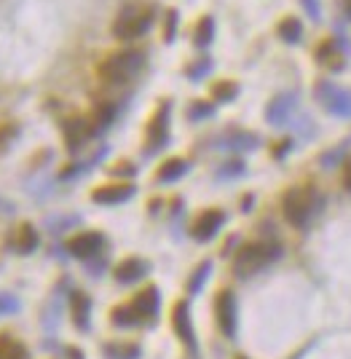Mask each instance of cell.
<instances>
[{
    "instance_id": "obj_1",
    "label": "cell",
    "mask_w": 351,
    "mask_h": 359,
    "mask_svg": "<svg viewBox=\"0 0 351 359\" xmlns=\"http://www.w3.org/2000/svg\"><path fill=\"white\" fill-rule=\"evenodd\" d=\"M156 6L153 3H126L113 22V35L118 40H134L142 38L156 22Z\"/></svg>"
},
{
    "instance_id": "obj_2",
    "label": "cell",
    "mask_w": 351,
    "mask_h": 359,
    "mask_svg": "<svg viewBox=\"0 0 351 359\" xmlns=\"http://www.w3.org/2000/svg\"><path fill=\"white\" fill-rule=\"evenodd\" d=\"M145 68V54L137 49H123V52L110 54L107 59L100 62L97 75L105 81V84H129L132 78L140 75V70Z\"/></svg>"
},
{
    "instance_id": "obj_3",
    "label": "cell",
    "mask_w": 351,
    "mask_h": 359,
    "mask_svg": "<svg viewBox=\"0 0 351 359\" xmlns=\"http://www.w3.org/2000/svg\"><path fill=\"white\" fill-rule=\"evenodd\" d=\"M281 255V247L274 244V241H252V244H244L236 257H233V271L236 276H252L258 271H263L265 266H271L276 257Z\"/></svg>"
},
{
    "instance_id": "obj_4",
    "label": "cell",
    "mask_w": 351,
    "mask_h": 359,
    "mask_svg": "<svg viewBox=\"0 0 351 359\" xmlns=\"http://www.w3.org/2000/svg\"><path fill=\"white\" fill-rule=\"evenodd\" d=\"M316 206V193L309 185H300V188H290L281 199V209H284V217L290 225L303 228L309 225L311 215H314Z\"/></svg>"
},
{
    "instance_id": "obj_5",
    "label": "cell",
    "mask_w": 351,
    "mask_h": 359,
    "mask_svg": "<svg viewBox=\"0 0 351 359\" xmlns=\"http://www.w3.org/2000/svg\"><path fill=\"white\" fill-rule=\"evenodd\" d=\"M314 97H316V102L322 105L330 116L351 119V91L349 89H341V86L330 84V81H319V84L314 86Z\"/></svg>"
},
{
    "instance_id": "obj_6",
    "label": "cell",
    "mask_w": 351,
    "mask_h": 359,
    "mask_svg": "<svg viewBox=\"0 0 351 359\" xmlns=\"http://www.w3.org/2000/svg\"><path fill=\"white\" fill-rule=\"evenodd\" d=\"M169 113H172V102L164 100L156 107L153 119L148 121V129H145V155H156L161 148H166V142H169Z\"/></svg>"
},
{
    "instance_id": "obj_7",
    "label": "cell",
    "mask_w": 351,
    "mask_h": 359,
    "mask_svg": "<svg viewBox=\"0 0 351 359\" xmlns=\"http://www.w3.org/2000/svg\"><path fill=\"white\" fill-rule=\"evenodd\" d=\"M102 247H105V236L100 234V231H84V234H78V236H72L68 241V252L72 257H78V260H91V257H97L102 252Z\"/></svg>"
},
{
    "instance_id": "obj_8",
    "label": "cell",
    "mask_w": 351,
    "mask_h": 359,
    "mask_svg": "<svg viewBox=\"0 0 351 359\" xmlns=\"http://www.w3.org/2000/svg\"><path fill=\"white\" fill-rule=\"evenodd\" d=\"M223 225H226V212L223 209H204L191 225V236L196 241H210L220 234Z\"/></svg>"
},
{
    "instance_id": "obj_9",
    "label": "cell",
    "mask_w": 351,
    "mask_h": 359,
    "mask_svg": "<svg viewBox=\"0 0 351 359\" xmlns=\"http://www.w3.org/2000/svg\"><path fill=\"white\" fill-rule=\"evenodd\" d=\"M214 316L226 338L236 335V298L231 290H220L214 298Z\"/></svg>"
},
{
    "instance_id": "obj_10",
    "label": "cell",
    "mask_w": 351,
    "mask_h": 359,
    "mask_svg": "<svg viewBox=\"0 0 351 359\" xmlns=\"http://www.w3.org/2000/svg\"><path fill=\"white\" fill-rule=\"evenodd\" d=\"M62 137H65L68 151H70V153H78V151L86 145V139L94 137V132H91V123H88V119L75 116V119H68L65 123H62Z\"/></svg>"
},
{
    "instance_id": "obj_11",
    "label": "cell",
    "mask_w": 351,
    "mask_h": 359,
    "mask_svg": "<svg viewBox=\"0 0 351 359\" xmlns=\"http://www.w3.org/2000/svg\"><path fill=\"white\" fill-rule=\"evenodd\" d=\"M137 193V188L132 183H113V185H100L91 190V201L102 206H118L123 201H129Z\"/></svg>"
},
{
    "instance_id": "obj_12",
    "label": "cell",
    "mask_w": 351,
    "mask_h": 359,
    "mask_svg": "<svg viewBox=\"0 0 351 359\" xmlns=\"http://www.w3.org/2000/svg\"><path fill=\"white\" fill-rule=\"evenodd\" d=\"M295 107H298V97L292 94V91H284V94H276L268 107H265V121L271 123V126H284L290 116L295 113Z\"/></svg>"
},
{
    "instance_id": "obj_13",
    "label": "cell",
    "mask_w": 351,
    "mask_h": 359,
    "mask_svg": "<svg viewBox=\"0 0 351 359\" xmlns=\"http://www.w3.org/2000/svg\"><path fill=\"white\" fill-rule=\"evenodd\" d=\"M172 327H175L177 338L185 343L191 351H196V335H194V325H191V308L185 300H177L172 308Z\"/></svg>"
},
{
    "instance_id": "obj_14",
    "label": "cell",
    "mask_w": 351,
    "mask_h": 359,
    "mask_svg": "<svg viewBox=\"0 0 351 359\" xmlns=\"http://www.w3.org/2000/svg\"><path fill=\"white\" fill-rule=\"evenodd\" d=\"M148 271H150V263L148 260H142V257H126V260H121L116 266L113 276H116L118 284H132V282H140Z\"/></svg>"
},
{
    "instance_id": "obj_15",
    "label": "cell",
    "mask_w": 351,
    "mask_h": 359,
    "mask_svg": "<svg viewBox=\"0 0 351 359\" xmlns=\"http://www.w3.org/2000/svg\"><path fill=\"white\" fill-rule=\"evenodd\" d=\"M158 303H161V295H158V287H145V290H140L137 295H134V300H132V308L137 311V316L140 319H153L158 314Z\"/></svg>"
},
{
    "instance_id": "obj_16",
    "label": "cell",
    "mask_w": 351,
    "mask_h": 359,
    "mask_svg": "<svg viewBox=\"0 0 351 359\" xmlns=\"http://www.w3.org/2000/svg\"><path fill=\"white\" fill-rule=\"evenodd\" d=\"M38 244H40V236H38L36 225L33 222H22L17 228V234H14V239H11V247L17 250L19 255H30V252H36Z\"/></svg>"
},
{
    "instance_id": "obj_17",
    "label": "cell",
    "mask_w": 351,
    "mask_h": 359,
    "mask_svg": "<svg viewBox=\"0 0 351 359\" xmlns=\"http://www.w3.org/2000/svg\"><path fill=\"white\" fill-rule=\"evenodd\" d=\"M70 314H72V325L78 327V330H88V316H91V298H88L86 292H72Z\"/></svg>"
},
{
    "instance_id": "obj_18",
    "label": "cell",
    "mask_w": 351,
    "mask_h": 359,
    "mask_svg": "<svg viewBox=\"0 0 351 359\" xmlns=\"http://www.w3.org/2000/svg\"><path fill=\"white\" fill-rule=\"evenodd\" d=\"M191 171V161L185 158H166L156 171V180L158 183H177L180 177H185Z\"/></svg>"
},
{
    "instance_id": "obj_19",
    "label": "cell",
    "mask_w": 351,
    "mask_h": 359,
    "mask_svg": "<svg viewBox=\"0 0 351 359\" xmlns=\"http://www.w3.org/2000/svg\"><path fill=\"white\" fill-rule=\"evenodd\" d=\"M316 62H319V65H325L327 70H333V72L346 68L343 54L338 52V40H327V43H322V46L316 49Z\"/></svg>"
},
{
    "instance_id": "obj_20",
    "label": "cell",
    "mask_w": 351,
    "mask_h": 359,
    "mask_svg": "<svg viewBox=\"0 0 351 359\" xmlns=\"http://www.w3.org/2000/svg\"><path fill=\"white\" fill-rule=\"evenodd\" d=\"M113 121H116V105L113 102H97V107H94V113H91L88 123H91V132H94V135H102Z\"/></svg>"
},
{
    "instance_id": "obj_21",
    "label": "cell",
    "mask_w": 351,
    "mask_h": 359,
    "mask_svg": "<svg viewBox=\"0 0 351 359\" xmlns=\"http://www.w3.org/2000/svg\"><path fill=\"white\" fill-rule=\"evenodd\" d=\"M223 142H226L223 148H231V151H255L260 145V137L252 135V132H244V129H233L226 135Z\"/></svg>"
},
{
    "instance_id": "obj_22",
    "label": "cell",
    "mask_w": 351,
    "mask_h": 359,
    "mask_svg": "<svg viewBox=\"0 0 351 359\" xmlns=\"http://www.w3.org/2000/svg\"><path fill=\"white\" fill-rule=\"evenodd\" d=\"M276 35H279L284 43H300V38H303V22L298 17H284L279 22V27H276Z\"/></svg>"
},
{
    "instance_id": "obj_23",
    "label": "cell",
    "mask_w": 351,
    "mask_h": 359,
    "mask_svg": "<svg viewBox=\"0 0 351 359\" xmlns=\"http://www.w3.org/2000/svg\"><path fill=\"white\" fill-rule=\"evenodd\" d=\"M27 346L22 341H17L14 335H8V333H3L0 335V359H27Z\"/></svg>"
},
{
    "instance_id": "obj_24",
    "label": "cell",
    "mask_w": 351,
    "mask_h": 359,
    "mask_svg": "<svg viewBox=\"0 0 351 359\" xmlns=\"http://www.w3.org/2000/svg\"><path fill=\"white\" fill-rule=\"evenodd\" d=\"M212 40H214V17H201L198 19V24H196L194 30V46L196 49H207Z\"/></svg>"
},
{
    "instance_id": "obj_25",
    "label": "cell",
    "mask_w": 351,
    "mask_h": 359,
    "mask_svg": "<svg viewBox=\"0 0 351 359\" xmlns=\"http://www.w3.org/2000/svg\"><path fill=\"white\" fill-rule=\"evenodd\" d=\"M239 84L236 81H217V84L212 86V102H217V105H228L233 102L236 97H239Z\"/></svg>"
},
{
    "instance_id": "obj_26",
    "label": "cell",
    "mask_w": 351,
    "mask_h": 359,
    "mask_svg": "<svg viewBox=\"0 0 351 359\" xmlns=\"http://www.w3.org/2000/svg\"><path fill=\"white\" fill-rule=\"evenodd\" d=\"M105 354L110 359H140V346L137 343H107Z\"/></svg>"
},
{
    "instance_id": "obj_27",
    "label": "cell",
    "mask_w": 351,
    "mask_h": 359,
    "mask_svg": "<svg viewBox=\"0 0 351 359\" xmlns=\"http://www.w3.org/2000/svg\"><path fill=\"white\" fill-rule=\"evenodd\" d=\"M110 322L116 327H134L137 322H140V316H137V311L132 308V303L129 306H116L113 311H110Z\"/></svg>"
},
{
    "instance_id": "obj_28",
    "label": "cell",
    "mask_w": 351,
    "mask_h": 359,
    "mask_svg": "<svg viewBox=\"0 0 351 359\" xmlns=\"http://www.w3.org/2000/svg\"><path fill=\"white\" fill-rule=\"evenodd\" d=\"M212 68H214V62H212L210 56H198V59H194V62L185 68V75H188L194 84H198V81H204V78L210 75Z\"/></svg>"
},
{
    "instance_id": "obj_29",
    "label": "cell",
    "mask_w": 351,
    "mask_h": 359,
    "mask_svg": "<svg viewBox=\"0 0 351 359\" xmlns=\"http://www.w3.org/2000/svg\"><path fill=\"white\" fill-rule=\"evenodd\" d=\"M19 123H0V155H6L11 151V145L17 142L19 137Z\"/></svg>"
},
{
    "instance_id": "obj_30",
    "label": "cell",
    "mask_w": 351,
    "mask_h": 359,
    "mask_svg": "<svg viewBox=\"0 0 351 359\" xmlns=\"http://www.w3.org/2000/svg\"><path fill=\"white\" fill-rule=\"evenodd\" d=\"M210 274H212V263H210V260L198 263V268L194 271V276L188 279V292H191V295H196V292L204 287V282L210 279Z\"/></svg>"
},
{
    "instance_id": "obj_31",
    "label": "cell",
    "mask_w": 351,
    "mask_h": 359,
    "mask_svg": "<svg viewBox=\"0 0 351 359\" xmlns=\"http://www.w3.org/2000/svg\"><path fill=\"white\" fill-rule=\"evenodd\" d=\"M188 121H204V119H212L214 116V102H204V100H196V102H191V107H188Z\"/></svg>"
},
{
    "instance_id": "obj_32",
    "label": "cell",
    "mask_w": 351,
    "mask_h": 359,
    "mask_svg": "<svg viewBox=\"0 0 351 359\" xmlns=\"http://www.w3.org/2000/svg\"><path fill=\"white\" fill-rule=\"evenodd\" d=\"M177 24H180V11L177 8H166V17H164V40L166 43H175Z\"/></svg>"
},
{
    "instance_id": "obj_33",
    "label": "cell",
    "mask_w": 351,
    "mask_h": 359,
    "mask_svg": "<svg viewBox=\"0 0 351 359\" xmlns=\"http://www.w3.org/2000/svg\"><path fill=\"white\" fill-rule=\"evenodd\" d=\"M247 171L244 161H239V158H233V161H226L220 169H217V177L220 180H228V177H242Z\"/></svg>"
},
{
    "instance_id": "obj_34",
    "label": "cell",
    "mask_w": 351,
    "mask_h": 359,
    "mask_svg": "<svg viewBox=\"0 0 351 359\" xmlns=\"http://www.w3.org/2000/svg\"><path fill=\"white\" fill-rule=\"evenodd\" d=\"M110 174L113 177H134L137 174V167L132 161H118L116 167H110Z\"/></svg>"
},
{
    "instance_id": "obj_35",
    "label": "cell",
    "mask_w": 351,
    "mask_h": 359,
    "mask_svg": "<svg viewBox=\"0 0 351 359\" xmlns=\"http://www.w3.org/2000/svg\"><path fill=\"white\" fill-rule=\"evenodd\" d=\"M292 148H295V139H279V142H276V145H274V148H271V155H274V158H284V155L290 153V151H292Z\"/></svg>"
},
{
    "instance_id": "obj_36",
    "label": "cell",
    "mask_w": 351,
    "mask_h": 359,
    "mask_svg": "<svg viewBox=\"0 0 351 359\" xmlns=\"http://www.w3.org/2000/svg\"><path fill=\"white\" fill-rule=\"evenodd\" d=\"M300 6L306 8V14L314 19V22L322 19V6H319V0H300Z\"/></svg>"
},
{
    "instance_id": "obj_37",
    "label": "cell",
    "mask_w": 351,
    "mask_h": 359,
    "mask_svg": "<svg viewBox=\"0 0 351 359\" xmlns=\"http://www.w3.org/2000/svg\"><path fill=\"white\" fill-rule=\"evenodd\" d=\"M343 188L351 193V158L346 161V164H343Z\"/></svg>"
},
{
    "instance_id": "obj_38",
    "label": "cell",
    "mask_w": 351,
    "mask_h": 359,
    "mask_svg": "<svg viewBox=\"0 0 351 359\" xmlns=\"http://www.w3.org/2000/svg\"><path fill=\"white\" fill-rule=\"evenodd\" d=\"M19 303L17 300H8V298H0V308H6V311H14Z\"/></svg>"
},
{
    "instance_id": "obj_39",
    "label": "cell",
    "mask_w": 351,
    "mask_h": 359,
    "mask_svg": "<svg viewBox=\"0 0 351 359\" xmlns=\"http://www.w3.org/2000/svg\"><path fill=\"white\" fill-rule=\"evenodd\" d=\"M252 204H255V196H244V199H242V212H249Z\"/></svg>"
},
{
    "instance_id": "obj_40",
    "label": "cell",
    "mask_w": 351,
    "mask_h": 359,
    "mask_svg": "<svg viewBox=\"0 0 351 359\" xmlns=\"http://www.w3.org/2000/svg\"><path fill=\"white\" fill-rule=\"evenodd\" d=\"M68 359H84V351H81V349H68Z\"/></svg>"
},
{
    "instance_id": "obj_41",
    "label": "cell",
    "mask_w": 351,
    "mask_h": 359,
    "mask_svg": "<svg viewBox=\"0 0 351 359\" xmlns=\"http://www.w3.org/2000/svg\"><path fill=\"white\" fill-rule=\"evenodd\" d=\"M343 11H346V19H351V0H343Z\"/></svg>"
}]
</instances>
